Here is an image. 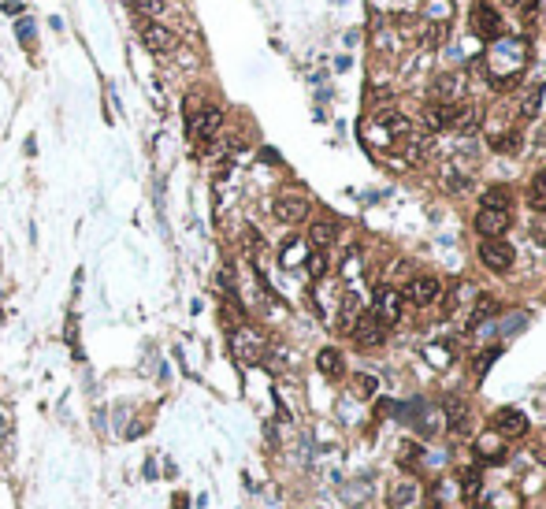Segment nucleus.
<instances>
[{
	"label": "nucleus",
	"instance_id": "1",
	"mask_svg": "<svg viewBox=\"0 0 546 509\" xmlns=\"http://www.w3.org/2000/svg\"><path fill=\"white\" fill-rule=\"evenodd\" d=\"M487 67H490V86H498V90L513 86L524 74V67H528V49H524V41H517V38L495 41V49H490V56H487Z\"/></svg>",
	"mask_w": 546,
	"mask_h": 509
},
{
	"label": "nucleus",
	"instance_id": "2",
	"mask_svg": "<svg viewBox=\"0 0 546 509\" xmlns=\"http://www.w3.org/2000/svg\"><path fill=\"white\" fill-rule=\"evenodd\" d=\"M231 346H234V357H238L242 364H260V361H264V353H267L264 334H260V331H253V328H245V323L231 331Z\"/></svg>",
	"mask_w": 546,
	"mask_h": 509
},
{
	"label": "nucleus",
	"instance_id": "3",
	"mask_svg": "<svg viewBox=\"0 0 546 509\" xmlns=\"http://www.w3.org/2000/svg\"><path fill=\"white\" fill-rule=\"evenodd\" d=\"M349 334H353V342H357L361 350H372V346L387 342V323L368 309V312H361V316H357V323L349 328Z\"/></svg>",
	"mask_w": 546,
	"mask_h": 509
},
{
	"label": "nucleus",
	"instance_id": "4",
	"mask_svg": "<svg viewBox=\"0 0 546 509\" xmlns=\"http://www.w3.org/2000/svg\"><path fill=\"white\" fill-rule=\"evenodd\" d=\"M186 127H190L194 138H201V142H212V138L220 134V127H223V108L220 104H201L197 112L186 119Z\"/></svg>",
	"mask_w": 546,
	"mask_h": 509
},
{
	"label": "nucleus",
	"instance_id": "5",
	"mask_svg": "<svg viewBox=\"0 0 546 509\" xmlns=\"http://www.w3.org/2000/svg\"><path fill=\"white\" fill-rule=\"evenodd\" d=\"M479 261H483L487 272H509V268H513V245L502 242V238H483V245H479Z\"/></svg>",
	"mask_w": 546,
	"mask_h": 509
},
{
	"label": "nucleus",
	"instance_id": "6",
	"mask_svg": "<svg viewBox=\"0 0 546 509\" xmlns=\"http://www.w3.org/2000/svg\"><path fill=\"white\" fill-rule=\"evenodd\" d=\"M272 212H275V220H279V223L294 227V223L308 220V201L301 197V193H279L275 204H272Z\"/></svg>",
	"mask_w": 546,
	"mask_h": 509
},
{
	"label": "nucleus",
	"instance_id": "7",
	"mask_svg": "<svg viewBox=\"0 0 546 509\" xmlns=\"http://www.w3.org/2000/svg\"><path fill=\"white\" fill-rule=\"evenodd\" d=\"M461 97H465V74L446 71V74H438V79L431 82V101L435 104H457Z\"/></svg>",
	"mask_w": 546,
	"mask_h": 509
},
{
	"label": "nucleus",
	"instance_id": "8",
	"mask_svg": "<svg viewBox=\"0 0 546 509\" xmlns=\"http://www.w3.org/2000/svg\"><path fill=\"white\" fill-rule=\"evenodd\" d=\"M405 298L413 301V305H435L438 298H442V283H438V275H416L409 286H405Z\"/></svg>",
	"mask_w": 546,
	"mask_h": 509
},
{
	"label": "nucleus",
	"instance_id": "9",
	"mask_svg": "<svg viewBox=\"0 0 546 509\" xmlns=\"http://www.w3.org/2000/svg\"><path fill=\"white\" fill-rule=\"evenodd\" d=\"M402 301H405V298H402L394 286H379V290H376V301H372V312H376V316L390 328V323L402 320Z\"/></svg>",
	"mask_w": 546,
	"mask_h": 509
},
{
	"label": "nucleus",
	"instance_id": "10",
	"mask_svg": "<svg viewBox=\"0 0 546 509\" xmlns=\"http://www.w3.org/2000/svg\"><path fill=\"white\" fill-rule=\"evenodd\" d=\"M142 41L153 52H160V56H167V52H175L179 49V38H175V30H167L164 23H142Z\"/></svg>",
	"mask_w": 546,
	"mask_h": 509
},
{
	"label": "nucleus",
	"instance_id": "11",
	"mask_svg": "<svg viewBox=\"0 0 546 509\" xmlns=\"http://www.w3.org/2000/svg\"><path fill=\"white\" fill-rule=\"evenodd\" d=\"M420 502V483L413 480V476H405V480H394L387 487V506L390 509H413Z\"/></svg>",
	"mask_w": 546,
	"mask_h": 509
},
{
	"label": "nucleus",
	"instance_id": "12",
	"mask_svg": "<svg viewBox=\"0 0 546 509\" xmlns=\"http://www.w3.org/2000/svg\"><path fill=\"white\" fill-rule=\"evenodd\" d=\"M490 431H498V435H506V439H517L528 431V417H524L520 409H498V413L490 417Z\"/></svg>",
	"mask_w": 546,
	"mask_h": 509
},
{
	"label": "nucleus",
	"instance_id": "13",
	"mask_svg": "<svg viewBox=\"0 0 546 509\" xmlns=\"http://www.w3.org/2000/svg\"><path fill=\"white\" fill-rule=\"evenodd\" d=\"M472 26H476V34L483 38V41H498V12L487 4V0H476V8H472Z\"/></svg>",
	"mask_w": 546,
	"mask_h": 509
},
{
	"label": "nucleus",
	"instance_id": "14",
	"mask_svg": "<svg viewBox=\"0 0 546 509\" xmlns=\"http://www.w3.org/2000/svg\"><path fill=\"white\" fill-rule=\"evenodd\" d=\"M476 231L483 238H502L509 231V212H498V209H479L476 216Z\"/></svg>",
	"mask_w": 546,
	"mask_h": 509
},
{
	"label": "nucleus",
	"instance_id": "15",
	"mask_svg": "<svg viewBox=\"0 0 546 509\" xmlns=\"http://www.w3.org/2000/svg\"><path fill=\"white\" fill-rule=\"evenodd\" d=\"M335 238H338V223L335 220H327V216L313 220V227H308V242H313V249L324 253L327 245H335Z\"/></svg>",
	"mask_w": 546,
	"mask_h": 509
},
{
	"label": "nucleus",
	"instance_id": "16",
	"mask_svg": "<svg viewBox=\"0 0 546 509\" xmlns=\"http://www.w3.org/2000/svg\"><path fill=\"white\" fill-rule=\"evenodd\" d=\"M446 413H449V431L454 435H468L472 431V417H468V405L461 398H446Z\"/></svg>",
	"mask_w": 546,
	"mask_h": 509
},
{
	"label": "nucleus",
	"instance_id": "17",
	"mask_svg": "<svg viewBox=\"0 0 546 509\" xmlns=\"http://www.w3.org/2000/svg\"><path fill=\"white\" fill-rule=\"evenodd\" d=\"M316 368L327 379H342V375H346V361H342V353L335 350V346H324V350L316 353Z\"/></svg>",
	"mask_w": 546,
	"mask_h": 509
},
{
	"label": "nucleus",
	"instance_id": "18",
	"mask_svg": "<svg viewBox=\"0 0 546 509\" xmlns=\"http://www.w3.org/2000/svg\"><path fill=\"white\" fill-rule=\"evenodd\" d=\"M361 312H364V309H361V298L353 294V290H346V294L338 298V328H342V331H349L353 323H357Z\"/></svg>",
	"mask_w": 546,
	"mask_h": 509
},
{
	"label": "nucleus",
	"instance_id": "19",
	"mask_svg": "<svg viewBox=\"0 0 546 509\" xmlns=\"http://www.w3.org/2000/svg\"><path fill=\"white\" fill-rule=\"evenodd\" d=\"M495 312H498V301L490 298V294H479V298H476V309L468 312V320H465V328H468V331H476L479 323H483L487 316H495Z\"/></svg>",
	"mask_w": 546,
	"mask_h": 509
},
{
	"label": "nucleus",
	"instance_id": "20",
	"mask_svg": "<svg viewBox=\"0 0 546 509\" xmlns=\"http://www.w3.org/2000/svg\"><path fill=\"white\" fill-rule=\"evenodd\" d=\"M305 261H308L305 242H297V238L283 242V249H279V264H283V268H297V264H305Z\"/></svg>",
	"mask_w": 546,
	"mask_h": 509
},
{
	"label": "nucleus",
	"instance_id": "21",
	"mask_svg": "<svg viewBox=\"0 0 546 509\" xmlns=\"http://www.w3.org/2000/svg\"><path fill=\"white\" fill-rule=\"evenodd\" d=\"M479 461H483V464H502V461H506V446H502L495 435H483V439H479Z\"/></svg>",
	"mask_w": 546,
	"mask_h": 509
},
{
	"label": "nucleus",
	"instance_id": "22",
	"mask_svg": "<svg viewBox=\"0 0 546 509\" xmlns=\"http://www.w3.org/2000/svg\"><path fill=\"white\" fill-rule=\"evenodd\" d=\"M509 204H513V193H509V186H487V190H483V209L509 212Z\"/></svg>",
	"mask_w": 546,
	"mask_h": 509
},
{
	"label": "nucleus",
	"instance_id": "23",
	"mask_svg": "<svg viewBox=\"0 0 546 509\" xmlns=\"http://www.w3.org/2000/svg\"><path fill=\"white\" fill-rule=\"evenodd\" d=\"M539 104H543V86H531L528 93H524V101L517 108V115H520V123H528V119L539 115Z\"/></svg>",
	"mask_w": 546,
	"mask_h": 509
},
{
	"label": "nucleus",
	"instance_id": "24",
	"mask_svg": "<svg viewBox=\"0 0 546 509\" xmlns=\"http://www.w3.org/2000/svg\"><path fill=\"white\" fill-rule=\"evenodd\" d=\"M438 179H442V190H446V193H461V190L468 186V175H465V171H457L454 164H442Z\"/></svg>",
	"mask_w": 546,
	"mask_h": 509
},
{
	"label": "nucleus",
	"instance_id": "25",
	"mask_svg": "<svg viewBox=\"0 0 546 509\" xmlns=\"http://www.w3.org/2000/svg\"><path fill=\"white\" fill-rule=\"evenodd\" d=\"M528 204L535 212H546V168L531 179V190H528Z\"/></svg>",
	"mask_w": 546,
	"mask_h": 509
},
{
	"label": "nucleus",
	"instance_id": "26",
	"mask_svg": "<svg viewBox=\"0 0 546 509\" xmlns=\"http://www.w3.org/2000/svg\"><path fill=\"white\" fill-rule=\"evenodd\" d=\"M398 461H402V469L416 472V469H420V446H416V442H402V446H398Z\"/></svg>",
	"mask_w": 546,
	"mask_h": 509
},
{
	"label": "nucleus",
	"instance_id": "27",
	"mask_svg": "<svg viewBox=\"0 0 546 509\" xmlns=\"http://www.w3.org/2000/svg\"><path fill=\"white\" fill-rule=\"evenodd\" d=\"M353 391H357V398H376V391H379L376 375H364V372H357V375H353Z\"/></svg>",
	"mask_w": 546,
	"mask_h": 509
},
{
	"label": "nucleus",
	"instance_id": "28",
	"mask_svg": "<svg viewBox=\"0 0 546 509\" xmlns=\"http://www.w3.org/2000/svg\"><path fill=\"white\" fill-rule=\"evenodd\" d=\"M490 145H495V149H498V153H513V149H517V145H520V134H517V131H506V134H495V138H490Z\"/></svg>",
	"mask_w": 546,
	"mask_h": 509
},
{
	"label": "nucleus",
	"instance_id": "29",
	"mask_svg": "<svg viewBox=\"0 0 546 509\" xmlns=\"http://www.w3.org/2000/svg\"><path fill=\"white\" fill-rule=\"evenodd\" d=\"M131 8L138 15H149V19H156L160 12H164V0H131Z\"/></svg>",
	"mask_w": 546,
	"mask_h": 509
},
{
	"label": "nucleus",
	"instance_id": "30",
	"mask_svg": "<svg viewBox=\"0 0 546 509\" xmlns=\"http://www.w3.org/2000/svg\"><path fill=\"white\" fill-rule=\"evenodd\" d=\"M495 361H498V346H490V350L479 353V357H476V379H483V375H487V368L495 364Z\"/></svg>",
	"mask_w": 546,
	"mask_h": 509
},
{
	"label": "nucleus",
	"instance_id": "31",
	"mask_svg": "<svg viewBox=\"0 0 546 509\" xmlns=\"http://www.w3.org/2000/svg\"><path fill=\"white\" fill-rule=\"evenodd\" d=\"M305 264H308V272H313L316 279H324V272H327V257L320 253V249H316V253H308V261H305Z\"/></svg>",
	"mask_w": 546,
	"mask_h": 509
},
{
	"label": "nucleus",
	"instance_id": "32",
	"mask_svg": "<svg viewBox=\"0 0 546 509\" xmlns=\"http://www.w3.org/2000/svg\"><path fill=\"white\" fill-rule=\"evenodd\" d=\"M524 323H528V312H513V316L502 323V334H513V331H520Z\"/></svg>",
	"mask_w": 546,
	"mask_h": 509
},
{
	"label": "nucleus",
	"instance_id": "33",
	"mask_svg": "<svg viewBox=\"0 0 546 509\" xmlns=\"http://www.w3.org/2000/svg\"><path fill=\"white\" fill-rule=\"evenodd\" d=\"M34 34H38V26L30 23V19H23V23H19V41H23V45H30V41H34Z\"/></svg>",
	"mask_w": 546,
	"mask_h": 509
},
{
	"label": "nucleus",
	"instance_id": "34",
	"mask_svg": "<svg viewBox=\"0 0 546 509\" xmlns=\"http://www.w3.org/2000/svg\"><path fill=\"white\" fill-rule=\"evenodd\" d=\"M93 424H97V431H104V428H108V413L97 409V413H93Z\"/></svg>",
	"mask_w": 546,
	"mask_h": 509
},
{
	"label": "nucleus",
	"instance_id": "35",
	"mask_svg": "<svg viewBox=\"0 0 546 509\" xmlns=\"http://www.w3.org/2000/svg\"><path fill=\"white\" fill-rule=\"evenodd\" d=\"M156 476H160V469H156V458H149V461H145V480H156Z\"/></svg>",
	"mask_w": 546,
	"mask_h": 509
},
{
	"label": "nucleus",
	"instance_id": "36",
	"mask_svg": "<svg viewBox=\"0 0 546 509\" xmlns=\"http://www.w3.org/2000/svg\"><path fill=\"white\" fill-rule=\"evenodd\" d=\"M171 509H190V498L186 494H175V498H171Z\"/></svg>",
	"mask_w": 546,
	"mask_h": 509
},
{
	"label": "nucleus",
	"instance_id": "37",
	"mask_svg": "<svg viewBox=\"0 0 546 509\" xmlns=\"http://www.w3.org/2000/svg\"><path fill=\"white\" fill-rule=\"evenodd\" d=\"M260 156L267 160V164H275V160H279V153H275V149H260Z\"/></svg>",
	"mask_w": 546,
	"mask_h": 509
},
{
	"label": "nucleus",
	"instance_id": "38",
	"mask_svg": "<svg viewBox=\"0 0 546 509\" xmlns=\"http://www.w3.org/2000/svg\"><path fill=\"white\" fill-rule=\"evenodd\" d=\"M535 4H539V0H520V8H524V12H535Z\"/></svg>",
	"mask_w": 546,
	"mask_h": 509
},
{
	"label": "nucleus",
	"instance_id": "39",
	"mask_svg": "<svg viewBox=\"0 0 546 509\" xmlns=\"http://www.w3.org/2000/svg\"><path fill=\"white\" fill-rule=\"evenodd\" d=\"M0 431H4V417H0Z\"/></svg>",
	"mask_w": 546,
	"mask_h": 509
}]
</instances>
